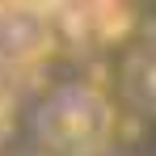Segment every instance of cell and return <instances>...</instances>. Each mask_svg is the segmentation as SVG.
I'll list each match as a JSON object with an SVG mask.
<instances>
[{
    "label": "cell",
    "instance_id": "obj_1",
    "mask_svg": "<svg viewBox=\"0 0 156 156\" xmlns=\"http://www.w3.org/2000/svg\"><path fill=\"white\" fill-rule=\"evenodd\" d=\"M114 110L97 89H63L47 110H42V135L59 152L89 156L110 139Z\"/></svg>",
    "mask_w": 156,
    "mask_h": 156
},
{
    "label": "cell",
    "instance_id": "obj_2",
    "mask_svg": "<svg viewBox=\"0 0 156 156\" xmlns=\"http://www.w3.org/2000/svg\"><path fill=\"white\" fill-rule=\"evenodd\" d=\"M55 30L47 9L0 0V68H30L51 51Z\"/></svg>",
    "mask_w": 156,
    "mask_h": 156
},
{
    "label": "cell",
    "instance_id": "obj_3",
    "mask_svg": "<svg viewBox=\"0 0 156 156\" xmlns=\"http://www.w3.org/2000/svg\"><path fill=\"white\" fill-rule=\"evenodd\" d=\"M63 21L76 38H118L127 26V0H63Z\"/></svg>",
    "mask_w": 156,
    "mask_h": 156
},
{
    "label": "cell",
    "instance_id": "obj_4",
    "mask_svg": "<svg viewBox=\"0 0 156 156\" xmlns=\"http://www.w3.org/2000/svg\"><path fill=\"white\" fill-rule=\"evenodd\" d=\"M127 93L135 97L139 110L156 114V51L139 55V59L131 63V72H127Z\"/></svg>",
    "mask_w": 156,
    "mask_h": 156
},
{
    "label": "cell",
    "instance_id": "obj_5",
    "mask_svg": "<svg viewBox=\"0 0 156 156\" xmlns=\"http://www.w3.org/2000/svg\"><path fill=\"white\" fill-rule=\"evenodd\" d=\"M17 4H30V9H59L63 0H17Z\"/></svg>",
    "mask_w": 156,
    "mask_h": 156
}]
</instances>
